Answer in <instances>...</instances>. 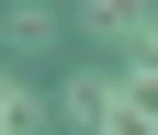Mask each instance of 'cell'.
<instances>
[{"mask_svg": "<svg viewBox=\"0 0 158 135\" xmlns=\"http://www.w3.org/2000/svg\"><path fill=\"white\" fill-rule=\"evenodd\" d=\"M79 34H90V45H147V0H79Z\"/></svg>", "mask_w": 158, "mask_h": 135, "instance_id": "1", "label": "cell"}, {"mask_svg": "<svg viewBox=\"0 0 158 135\" xmlns=\"http://www.w3.org/2000/svg\"><path fill=\"white\" fill-rule=\"evenodd\" d=\"M45 45H56V11L11 0V11H0V56H45Z\"/></svg>", "mask_w": 158, "mask_h": 135, "instance_id": "2", "label": "cell"}, {"mask_svg": "<svg viewBox=\"0 0 158 135\" xmlns=\"http://www.w3.org/2000/svg\"><path fill=\"white\" fill-rule=\"evenodd\" d=\"M135 56H158V23H147V45H135Z\"/></svg>", "mask_w": 158, "mask_h": 135, "instance_id": "4", "label": "cell"}, {"mask_svg": "<svg viewBox=\"0 0 158 135\" xmlns=\"http://www.w3.org/2000/svg\"><path fill=\"white\" fill-rule=\"evenodd\" d=\"M0 124H11V135H34V90L11 79V68H0Z\"/></svg>", "mask_w": 158, "mask_h": 135, "instance_id": "3", "label": "cell"}, {"mask_svg": "<svg viewBox=\"0 0 158 135\" xmlns=\"http://www.w3.org/2000/svg\"><path fill=\"white\" fill-rule=\"evenodd\" d=\"M0 135H11V124H0Z\"/></svg>", "mask_w": 158, "mask_h": 135, "instance_id": "5", "label": "cell"}]
</instances>
